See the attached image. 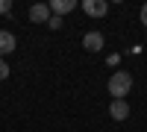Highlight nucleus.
I'll list each match as a JSON object with an SVG mask.
<instances>
[{
	"label": "nucleus",
	"mask_w": 147,
	"mask_h": 132,
	"mask_svg": "<svg viewBox=\"0 0 147 132\" xmlns=\"http://www.w3.org/2000/svg\"><path fill=\"white\" fill-rule=\"evenodd\" d=\"M132 88V76L129 70H115L112 76H109V94H112V100H124Z\"/></svg>",
	"instance_id": "obj_1"
},
{
	"label": "nucleus",
	"mask_w": 147,
	"mask_h": 132,
	"mask_svg": "<svg viewBox=\"0 0 147 132\" xmlns=\"http://www.w3.org/2000/svg\"><path fill=\"white\" fill-rule=\"evenodd\" d=\"M47 27H50V29H59V27H62V18H56V15H50V21H47Z\"/></svg>",
	"instance_id": "obj_10"
},
{
	"label": "nucleus",
	"mask_w": 147,
	"mask_h": 132,
	"mask_svg": "<svg viewBox=\"0 0 147 132\" xmlns=\"http://www.w3.org/2000/svg\"><path fill=\"white\" fill-rule=\"evenodd\" d=\"M30 21L32 23H47V21H50V6H47V3L30 6Z\"/></svg>",
	"instance_id": "obj_3"
},
{
	"label": "nucleus",
	"mask_w": 147,
	"mask_h": 132,
	"mask_svg": "<svg viewBox=\"0 0 147 132\" xmlns=\"http://www.w3.org/2000/svg\"><path fill=\"white\" fill-rule=\"evenodd\" d=\"M141 23L147 27V6H141Z\"/></svg>",
	"instance_id": "obj_11"
},
{
	"label": "nucleus",
	"mask_w": 147,
	"mask_h": 132,
	"mask_svg": "<svg viewBox=\"0 0 147 132\" xmlns=\"http://www.w3.org/2000/svg\"><path fill=\"white\" fill-rule=\"evenodd\" d=\"M109 115H112L115 121H127V117H129V106H127V100H112Z\"/></svg>",
	"instance_id": "obj_6"
},
{
	"label": "nucleus",
	"mask_w": 147,
	"mask_h": 132,
	"mask_svg": "<svg viewBox=\"0 0 147 132\" xmlns=\"http://www.w3.org/2000/svg\"><path fill=\"white\" fill-rule=\"evenodd\" d=\"M82 12L91 15V18H103L109 12V3L106 0H82Z\"/></svg>",
	"instance_id": "obj_2"
},
{
	"label": "nucleus",
	"mask_w": 147,
	"mask_h": 132,
	"mask_svg": "<svg viewBox=\"0 0 147 132\" xmlns=\"http://www.w3.org/2000/svg\"><path fill=\"white\" fill-rule=\"evenodd\" d=\"M9 76V65H6V59H0V82H3Z\"/></svg>",
	"instance_id": "obj_8"
},
{
	"label": "nucleus",
	"mask_w": 147,
	"mask_h": 132,
	"mask_svg": "<svg viewBox=\"0 0 147 132\" xmlns=\"http://www.w3.org/2000/svg\"><path fill=\"white\" fill-rule=\"evenodd\" d=\"M18 47V41H15V35L12 32H6V29H0V59L3 56H9L12 50Z\"/></svg>",
	"instance_id": "obj_5"
},
{
	"label": "nucleus",
	"mask_w": 147,
	"mask_h": 132,
	"mask_svg": "<svg viewBox=\"0 0 147 132\" xmlns=\"http://www.w3.org/2000/svg\"><path fill=\"white\" fill-rule=\"evenodd\" d=\"M50 15H56V18H62V15H68L71 9H77V0H50Z\"/></svg>",
	"instance_id": "obj_4"
},
{
	"label": "nucleus",
	"mask_w": 147,
	"mask_h": 132,
	"mask_svg": "<svg viewBox=\"0 0 147 132\" xmlns=\"http://www.w3.org/2000/svg\"><path fill=\"white\" fill-rule=\"evenodd\" d=\"M82 47H85V50H91V53L103 50V35H100V32H88V35L82 38Z\"/></svg>",
	"instance_id": "obj_7"
},
{
	"label": "nucleus",
	"mask_w": 147,
	"mask_h": 132,
	"mask_svg": "<svg viewBox=\"0 0 147 132\" xmlns=\"http://www.w3.org/2000/svg\"><path fill=\"white\" fill-rule=\"evenodd\" d=\"M12 12V0H0V15H9Z\"/></svg>",
	"instance_id": "obj_9"
}]
</instances>
